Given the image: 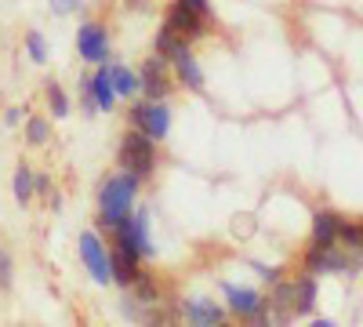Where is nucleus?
<instances>
[{
	"mask_svg": "<svg viewBox=\"0 0 363 327\" xmlns=\"http://www.w3.org/2000/svg\"><path fill=\"white\" fill-rule=\"evenodd\" d=\"M11 284H15V262H11L8 248L0 244V291H11Z\"/></svg>",
	"mask_w": 363,
	"mask_h": 327,
	"instance_id": "nucleus-25",
	"label": "nucleus"
},
{
	"mask_svg": "<svg viewBox=\"0 0 363 327\" xmlns=\"http://www.w3.org/2000/svg\"><path fill=\"white\" fill-rule=\"evenodd\" d=\"M225 313H229L225 306L211 302V299H186L182 302V316L196 327H218V323H225Z\"/></svg>",
	"mask_w": 363,
	"mask_h": 327,
	"instance_id": "nucleus-14",
	"label": "nucleus"
},
{
	"mask_svg": "<svg viewBox=\"0 0 363 327\" xmlns=\"http://www.w3.org/2000/svg\"><path fill=\"white\" fill-rule=\"evenodd\" d=\"M116 164L138 174V178H149L157 171V138H149L145 131L131 128L124 138H120V150H116Z\"/></svg>",
	"mask_w": 363,
	"mask_h": 327,
	"instance_id": "nucleus-2",
	"label": "nucleus"
},
{
	"mask_svg": "<svg viewBox=\"0 0 363 327\" xmlns=\"http://www.w3.org/2000/svg\"><path fill=\"white\" fill-rule=\"evenodd\" d=\"M113 244H124V248L138 251L142 258H153V255H157L153 233H149V207H135L131 218L113 233Z\"/></svg>",
	"mask_w": 363,
	"mask_h": 327,
	"instance_id": "nucleus-5",
	"label": "nucleus"
},
{
	"mask_svg": "<svg viewBox=\"0 0 363 327\" xmlns=\"http://www.w3.org/2000/svg\"><path fill=\"white\" fill-rule=\"evenodd\" d=\"M207 22H211L207 11H193L186 4H174L167 11V22L164 26H171L182 40H200V37H207Z\"/></svg>",
	"mask_w": 363,
	"mask_h": 327,
	"instance_id": "nucleus-12",
	"label": "nucleus"
},
{
	"mask_svg": "<svg viewBox=\"0 0 363 327\" xmlns=\"http://www.w3.org/2000/svg\"><path fill=\"white\" fill-rule=\"evenodd\" d=\"M18 124H26V109L22 106H8L4 109V128H18Z\"/></svg>",
	"mask_w": 363,
	"mask_h": 327,
	"instance_id": "nucleus-27",
	"label": "nucleus"
},
{
	"mask_svg": "<svg viewBox=\"0 0 363 327\" xmlns=\"http://www.w3.org/2000/svg\"><path fill=\"white\" fill-rule=\"evenodd\" d=\"M109 73H113L116 99H138V95H142V77H138V70L120 66V62H109Z\"/></svg>",
	"mask_w": 363,
	"mask_h": 327,
	"instance_id": "nucleus-17",
	"label": "nucleus"
},
{
	"mask_svg": "<svg viewBox=\"0 0 363 327\" xmlns=\"http://www.w3.org/2000/svg\"><path fill=\"white\" fill-rule=\"evenodd\" d=\"M294 280H277L272 294H265V306H262V320L258 323H287L294 320Z\"/></svg>",
	"mask_w": 363,
	"mask_h": 327,
	"instance_id": "nucleus-10",
	"label": "nucleus"
},
{
	"mask_svg": "<svg viewBox=\"0 0 363 327\" xmlns=\"http://www.w3.org/2000/svg\"><path fill=\"white\" fill-rule=\"evenodd\" d=\"M109 262H113V284H116L120 291H128L131 280H135L138 270H142V255L131 251V248H124V244H113V248H109Z\"/></svg>",
	"mask_w": 363,
	"mask_h": 327,
	"instance_id": "nucleus-13",
	"label": "nucleus"
},
{
	"mask_svg": "<svg viewBox=\"0 0 363 327\" xmlns=\"http://www.w3.org/2000/svg\"><path fill=\"white\" fill-rule=\"evenodd\" d=\"M48 8H51V15H73V11H80L84 8V0H48Z\"/></svg>",
	"mask_w": 363,
	"mask_h": 327,
	"instance_id": "nucleus-26",
	"label": "nucleus"
},
{
	"mask_svg": "<svg viewBox=\"0 0 363 327\" xmlns=\"http://www.w3.org/2000/svg\"><path fill=\"white\" fill-rule=\"evenodd\" d=\"M128 294H131L138 306H157V302H160V287H157L153 273H145V270H138V277L131 280Z\"/></svg>",
	"mask_w": 363,
	"mask_h": 327,
	"instance_id": "nucleus-19",
	"label": "nucleus"
},
{
	"mask_svg": "<svg viewBox=\"0 0 363 327\" xmlns=\"http://www.w3.org/2000/svg\"><path fill=\"white\" fill-rule=\"evenodd\" d=\"M138 186H142V178L124 171V167L109 178H102V186H99V226L106 233H116L131 218L135 200H138Z\"/></svg>",
	"mask_w": 363,
	"mask_h": 327,
	"instance_id": "nucleus-1",
	"label": "nucleus"
},
{
	"mask_svg": "<svg viewBox=\"0 0 363 327\" xmlns=\"http://www.w3.org/2000/svg\"><path fill=\"white\" fill-rule=\"evenodd\" d=\"M294 313L298 316H313L316 313V277L313 273L294 280Z\"/></svg>",
	"mask_w": 363,
	"mask_h": 327,
	"instance_id": "nucleus-18",
	"label": "nucleus"
},
{
	"mask_svg": "<svg viewBox=\"0 0 363 327\" xmlns=\"http://www.w3.org/2000/svg\"><path fill=\"white\" fill-rule=\"evenodd\" d=\"M178 4H186V8H193V11H207V15H211L207 0H178Z\"/></svg>",
	"mask_w": 363,
	"mask_h": 327,
	"instance_id": "nucleus-29",
	"label": "nucleus"
},
{
	"mask_svg": "<svg viewBox=\"0 0 363 327\" xmlns=\"http://www.w3.org/2000/svg\"><path fill=\"white\" fill-rule=\"evenodd\" d=\"M26 55H29V62H37V66L48 62L51 48H48V40H44L40 29H29V33H26Z\"/></svg>",
	"mask_w": 363,
	"mask_h": 327,
	"instance_id": "nucleus-23",
	"label": "nucleus"
},
{
	"mask_svg": "<svg viewBox=\"0 0 363 327\" xmlns=\"http://www.w3.org/2000/svg\"><path fill=\"white\" fill-rule=\"evenodd\" d=\"M128 8H135V11H149V4H153V0H124Z\"/></svg>",
	"mask_w": 363,
	"mask_h": 327,
	"instance_id": "nucleus-30",
	"label": "nucleus"
},
{
	"mask_svg": "<svg viewBox=\"0 0 363 327\" xmlns=\"http://www.w3.org/2000/svg\"><path fill=\"white\" fill-rule=\"evenodd\" d=\"M11 189H15V200H18V204H29V200H33V171H29L26 164H15Z\"/></svg>",
	"mask_w": 363,
	"mask_h": 327,
	"instance_id": "nucleus-21",
	"label": "nucleus"
},
{
	"mask_svg": "<svg viewBox=\"0 0 363 327\" xmlns=\"http://www.w3.org/2000/svg\"><path fill=\"white\" fill-rule=\"evenodd\" d=\"M171 58H164V55H149L145 62H142V70H138V77H142V99H167L171 95Z\"/></svg>",
	"mask_w": 363,
	"mask_h": 327,
	"instance_id": "nucleus-7",
	"label": "nucleus"
},
{
	"mask_svg": "<svg viewBox=\"0 0 363 327\" xmlns=\"http://www.w3.org/2000/svg\"><path fill=\"white\" fill-rule=\"evenodd\" d=\"M87 92L95 99L99 113H113L116 109V87H113V73H109V62L95 66V73L87 77Z\"/></svg>",
	"mask_w": 363,
	"mask_h": 327,
	"instance_id": "nucleus-15",
	"label": "nucleus"
},
{
	"mask_svg": "<svg viewBox=\"0 0 363 327\" xmlns=\"http://www.w3.org/2000/svg\"><path fill=\"white\" fill-rule=\"evenodd\" d=\"M225 294V309L240 320H262V306H265V294L258 287H240V284H222Z\"/></svg>",
	"mask_w": 363,
	"mask_h": 327,
	"instance_id": "nucleus-9",
	"label": "nucleus"
},
{
	"mask_svg": "<svg viewBox=\"0 0 363 327\" xmlns=\"http://www.w3.org/2000/svg\"><path fill=\"white\" fill-rule=\"evenodd\" d=\"M171 58V70H174V77L189 87V92H203V70H200V62H196V55H193V48H189V40H178L174 44V51L167 55Z\"/></svg>",
	"mask_w": 363,
	"mask_h": 327,
	"instance_id": "nucleus-11",
	"label": "nucleus"
},
{
	"mask_svg": "<svg viewBox=\"0 0 363 327\" xmlns=\"http://www.w3.org/2000/svg\"><path fill=\"white\" fill-rule=\"evenodd\" d=\"M128 121H131V128L145 131L149 138H157V142H164L171 135V109H167L164 99H142V102H135L131 113H128Z\"/></svg>",
	"mask_w": 363,
	"mask_h": 327,
	"instance_id": "nucleus-3",
	"label": "nucleus"
},
{
	"mask_svg": "<svg viewBox=\"0 0 363 327\" xmlns=\"http://www.w3.org/2000/svg\"><path fill=\"white\" fill-rule=\"evenodd\" d=\"M44 95H48V109H51V116L55 121H66L69 116V95L62 92V84H55V80H48V87H44Z\"/></svg>",
	"mask_w": 363,
	"mask_h": 327,
	"instance_id": "nucleus-20",
	"label": "nucleus"
},
{
	"mask_svg": "<svg viewBox=\"0 0 363 327\" xmlns=\"http://www.w3.org/2000/svg\"><path fill=\"white\" fill-rule=\"evenodd\" d=\"M80 262H84V270H87V277L95 280V284H113V262H109V248H106V240L95 233V229H84L80 233Z\"/></svg>",
	"mask_w": 363,
	"mask_h": 327,
	"instance_id": "nucleus-4",
	"label": "nucleus"
},
{
	"mask_svg": "<svg viewBox=\"0 0 363 327\" xmlns=\"http://www.w3.org/2000/svg\"><path fill=\"white\" fill-rule=\"evenodd\" d=\"M26 142L29 145H48L51 142V121H44V116H26Z\"/></svg>",
	"mask_w": 363,
	"mask_h": 327,
	"instance_id": "nucleus-22",
	"label": "nucleus"
},
{
	"mask_svg": "<svg viewBox=\"0 0 363 327\" xmlns=\"http://www.w3.org/2000/svg\"><path fill=\"white\" fill-rule=\"evenodd\" d=\"M342 226H345V218H342V215H335V211H320V215L313 218V244H316V248H330V244H338Z\"/></svg>",
	"mask_w": 363,
	"mask_h": 327,
	"instance_id": "nucleus-16",
	"label": "nucleus"
},
{
	"mask_svg": "<svg viewBox=\"0 0 363 327\" xmlns=\"http://www.w3.org/2000/svg\"><path fill=\"white\" fill-rule=\"evenodd\" d=\"M77 55L91 66L109 62V29L102 22H80L77 29Z\"/></svg>",
	"mask_w": 363,
	"mask_h": 327,
	"instance_id": "nucleus-6",
	"label": "nucleus"
},
{
	"mask_svg": "<svg viewBox=\"0 0 363 327\" xmlns=\"http://www.w3.org/2000/svg\"><path fill=\"white\" fill-rule=\"evenodd\" d=\"M306 273L323 277V273H356V270H352L349 248H342V244L316 248V244H313V248L306 251Z\"/></svg>",
	"mask_w": 363,
	"mask_h": 327,
	"instance_id": "nucleus-8",
	"label": "nucleus"
},
{
	"mask_svg": "<svg viewBox=\"0 0 363 327\" xmlns=\"http://www.w3.org/2000/svg\"><path fill=\"white\" fill-rule=\"evenodd\" d=\"M33 193L37 196H51V174H44V171L33 174Z\"/></svg>",
	"mask_w": 363,
	"mask_h": 327,
	"instance_id": "nucleus-28",
	"label": "nucleus"
},
{
	"mask_svg": "<svg viewBox=\"0 0 363 327\" xmlns=\"http://www.w3.org/2000/svg\"><path fill=\"white\" fill-rule=\"evenodd\" d=\"M178 40H182V37H178V33H174V29H171V26H164V29H160V33H157V37H153V51H157V55H164V58H167V55H171V51H174V44H178Z\"/></svg>",
	"mask_w": 363,
	"mask_h": 327,
	"instance_id": "nucleus-24",
	"label": "nucleus"
}]
</instances>
